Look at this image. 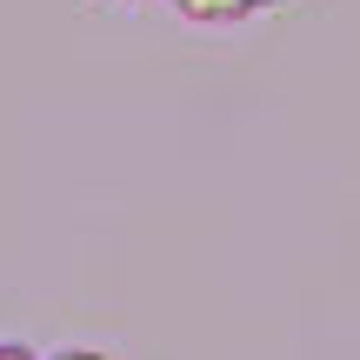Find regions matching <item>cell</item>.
<instances>
[{"label": "cell", "instance_id": "obj_1", "mask_svg": "<svg viewBox=\"0 0 360 360\" xmlns=\"http://www.w3.org/2000/svg\"><path fill=\"white\" fill-rule=\"evenodd\" d=\"M187 20H200V27H227V20H247L254 13V0H174Z\"/></svg>", "mask_w": 360, "mask_h": 360}, {"label": "cell", "instance_id": "obj_2", "mask_svg": "<svg viewBox=\"0 0 360 360\" xmlns=\"http://www.w3.org/2000/svg\"><path fill=\"white\" fill-rule=\"evenodd\" d=\"M47 360H114V354H101V347H60V354H47Z\"/></svg>", "mask_w": 360, "mask_h": 360}, {"label": "cell", "instance_id": "obj_3", "mask_svg": "<svg viewBox=\"0 0 360 360\" xmlns=\"http://www.w3.org/2000/svg\"><path fill=\"white\" fill-rule=\"evenodd\" d=\"M0 360H34V354H27L20 340H0Z\"/></svg>", "mask_w": 360, "mask_h": 360}, {"label": "cell", "instance_id": "obj_4", "mask_svg": "<svg viewBox=\"0 0 360 360\" xmlns=\"http://www.w3.org/2000/svg\"><path fill=\"white\" fill-rule=\"evenodd\" d=\"M254 7H267V0H254Z\"/></svg>", "mask_w": 360, "mask_h": 360}]
</instances>
